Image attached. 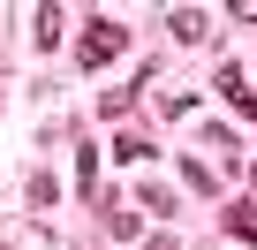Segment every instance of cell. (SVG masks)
Listing matches in <instances>:
<instances>
[{
    "label": "cell",
    "instance_id": "6da1fadb",
    "mask_svg": "<svg viewBox=\"0 0 257 250\" xmlns=\"http://www.w3.org/2000/svg\"><path fill=\"white\" fill-rule=\"evenodd\" d=\"M121 53H128V31H121L113 16H91L83 38H76V61H83V68H106V61H121Z\"/></svg>",
    "mask_w": 257,
    "mask_h": 250
},
{
    "label": "cell",
    "instance_id": "7a4b0ae2",
    "mask_svg": "<svg viewBox=\"0 0 257 250\" xmlns=\"http://www.w3.org/2000/svg\"><path fill=\"white\" fill-rule=\"evenodd\" d=\"M219 91H227V99H234V114H249V121H257V91H249V76H242V68H234V61H227V68H219Z\"/></svg>",
    "mask_w": 257,
    "mask_h": 250
},
{
    "label": "cell",
    "instance_id": "3957f363",
    "mask_svg": "<svg viewBox=\"0 0 257 250\" xmlns=\"http://www.w3.org/2000/svg\"><path fill=\"white\" fill-rule=\"evenodd\" d=\"M167 31H174L182 46H204V8H174V16H167Z\"/></svg>",
    "mask_w": 257,
    "mask_h": 250
},
{
    "label": "cell",
    "instance_id": "277c9868",
    "mask_svg": "<svg viewBox=\"0 0 257 250\" xmlns=\"http://www.w3.org/2000/svg\"><path fill=\"white\" fill-rule=\"evenodd\" d=\"M227 235L257 242V197H234V205H227Z\"/></svg>",
    "mask_w": 257,
    "mask_h": 250
},
{
    "label": "cell",
    "instance_id": "5b68a950",
    "mask_svg": "<svg viewBox=\"0 0 257 250\" xmlns=\"http://www.w3.org/2000/svg\"><path fill=\"white\" fill-rule=\"evenodd\" d=\"M106 235H113V242H137V235H144L137 205H113V212H106Z\"/></svg>",
    "mask_w": 257,
    "mask_h": 250
},
{
    "label": "cell",
    "instance_id": "8992f818",
    "mask_svg": "<svg viewBox=\"0 0 257 250\" xmlns=\"http://www.w3.org/2000/svg\"><path fill=\"white\" fill-rule=\"evenodd\" d=\"M31 38H38V53L61 46V8H38V16H31Z\"/></svg>",
    "mask_w": 257,
    "mask_h": 250
},
{
    "label": "cell",
    "instance_id": "52a82bcc",
    "mask_svg": "<svg viewBox=\"0 0 257 250\" xmlns=\"http://www.w3.org/2000/svg\"><path fill=\"white\" fill-rule=\"evenodd\" d=\"M137 212H174V190L167 182H137Z\"/></svg>",
    "mask_w": 257,
    "mask_h": 250
},
{
    "label": "cell",
    "instance_id": "ba28073f",
    "mask_svg": "<svg viewBox=\"0 0 257 250\" xmlns=\"http://www.w3.org/2000/svg\"><path fill=\"white\" fill-rule=\"evenodd\" d=\"M182 182H189V190H204V197H212V190H219V175H212V167H204V159H197V152H189V159H182Z\"/></svg>",
    "mask_w": 257,
    "mask_h": 250
},
{
    "label": "cell",
    "instance_id": "9c48e42d",
    "mask_svg": "<svg viewBox=\"0 0 257 250\" xmlns=\"http://www.w3.org/2000/svg\"><path fill=\"white\" fill-rule=\"evenodd\" d=\"M113 159H121V167H144L152 144H144V137H113Z\"/></svg>",
    "mask_w": 257,
    "mask_h": 250
},
{
    "label": "cell",
    "instance_id": "30bf717a",
    "mask_svg": "<svg viewBox=\"0 0 257 250\" xmlns=\"http://www.w3.org/2000/svg\"><path fill=\"white\" fill-rule=\"evenodd\" d=\"M76 190H83V197L98 190V152H83V159H76Z\"/></svg>",
    "mask_w": 257,
    "mask_h": 250
}]
</instances>
